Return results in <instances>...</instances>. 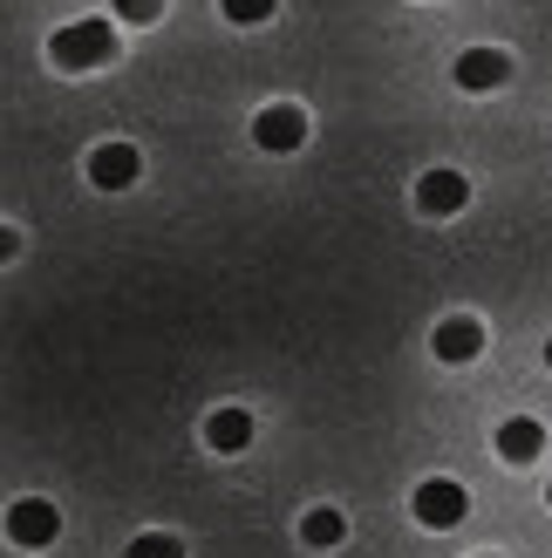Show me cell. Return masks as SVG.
Wrapping results in <instances>:
<instances>
[{
	"instance_id": "obj_15",
	"label": "cell",
	"mask_w": 552,
	"mask_h": 558,
	"mask_svg": "<svg viewBox=\"0 0 552 558\" xmlns=\"http://www.w3.org/2000/svg\"><path fill=\"white\" fill-rule=\"evenodd\" d=\"M545 361H552V341H545Z\"/></svg>"
},
{
	"instance_id": "obj_13",
	"label": "cell",
	"mask_w": 552,
	"mask_h": 558,
	"mask_svg": "<svg viewBox=\"0 0 552 558\" xmlns=\"http://www.w3.org/2000/svg\"><path fill=\"white\" fill-rule=\"evenodd\" d=\"M130 558H184V545H178L171 532H144V538L130 545Z\"/></svg>"
},
{
	"instance_id": "obj_2",
	"label": "cell",
	"mask_w": 552,
	"mask_h": 558,
	"mask_svg": "<svg viewBox=\"0 0 552 558\" xmlns=\"http://www.w3.org/2000/svg\"><path fill=\"white\" fill-rule=\"evenodd\" d=\"M464 511H471V497H464V484H451V477H430L417 490V518L430 524V532H451Z\"/></svg>"
},
{
	"instance_id": "obj_7",
	"label": "cell",
	"mask_w": 552,
	"mask_h": 558,
	"mask_svg": "<svg viewBox=\"0 0 552 558\" xmlns=\"http://www.w3.org/2000/svg\"><path fill=\"white\" fill-rule=\"evenodd\" d=\"M436 361H478L484 354V327L471 320V314H457V320H444V327H436Z\"/></svg>"
},
{
	"instance_id": "obj_8",
	"label": "cell",
	"mask_w": 552,
	"mask_h": 558,
	"mask_svg": "<svg viewBox=\"0 0 552 558\" xmlns=\"http://www.w3.org/2000/svg\"><path fill=\"white\" fill-rule=\"evenodd\" d=\"M505 75H512V62L499 48H464L457 54V82H464V89H499Z\"/></svg>"
},
{
	"instance_id": "obj_3",
	"label": "cell",
	"mask_w": 552,
	"mask_h": 558,
	"mask_svg": "<svg viewBox=\"0 0 552 558\" xmlns=\"http://www.w3.org/2000/svg\"><path fill=\"white\" fill-rule=\"evenodd\" d=\"M55 532H62V518H55V505H41V497H21V505L8 511V538L27 545V551L55 545Z\"/></svg>"
},
{
	"instance_id": "obj_11",
	"label": "cell",
	"mask_w": 552,
	"mask_h": 558,
	"mask_svg": "<svg viewBox=\"0 0 552 558\" xmlns=\"http://www.w3.org/2000/svg\"><path fill=\"white\" fill-rule=\"evenodd\" d=\"M300 538H308L314 551H327V545H341V538H348V518H341V511H308Z\"/></svg>"
},
{
	"instance_id": "obj_16",
	"label": "cell",
	"mask_w": 552,
	"mask_h": 558,
	"mask_svg": "<svg viewBox=\"0 0 552 558\" xmlns=\"http://www.w3.org/2000/svg\"><path fill=\"white\" fill-rule=\"evenodd\" d=\"M545 497H552V484H545Z\"/></svg>"
},
{
	"instance_id": "obj_4",
	"label": "cell",
	"mask_w": 552,
	"mask_h": 558,
	"mask_svg": "<svg viewBox=\"0 0 552 558\" xmlns=\"http://www.w3.org/2000/svg\"><path fill=\"white\" fill-rule=\"evenodd\" d=\"M253 144L260 150H300V144H308V117H300L293 102H273V109H260Z\"/></svg>"
},
{
	"instance_id": "obj_14",
	"label": "cell",
	"mask_w": 552,
	"mask_h": 558,
	"mask_svg": "<svg viewBox=\"0 0 552 558\" xmlns=\"http://www.w3.org/2000/svg\"><path fill=\"white\" fill-rule=\"evenodd\" d=\"M117 14L144 27V21H157V14H164V0H117Z\"/></svg>"
},
{
	"instance_id": "obj_1",
	"label": "cell",
	"mask_w": 552,
	"mask_h": 558,
	"mask_svg": "<svg viewBox=\"0 0 552 558\" xmlns=\"http://www.w3.org/2000/svg\"><path fill=\"white\" fill-rule=\"evenodd\" d=\"M48 54H55V69H103L109 54H117V27L109 21H75V27H62V35L48 41Z\"/></svg>"
},
{
	"instance_id": "obj_6",
	"label": "cell",
	"mask_w": 552,
	"mask_h": 558,
	"mask_svg": "<svg viewBox=\"0 0 552 558\" xmlns=\"http://www.w3.org/2000/svg\"><path fill=\"white\" fill-rule=\"evenodd\" d=\"M464 198H471V184H464L457 171H430V178L417 184V211H430V218L464 211Z\"/></svg>"
},
{
	"instance_id": "obj_12",
	"label": "cell",
	"mask_w": 552,
	"mask_h": 558,
	"mask_svg": "<svg viewBox=\"0 0 552 558\" xmlns=\"http://www.w3.org/2000/svg\"><path fill=\"white\" fill-rule=\"evenodd\" d=\"M218 8H226V21H239V27L273 21V0H218Z\"/></svg>"
},
{
	"instance_id": "obj_10",
	"label": "cell",
	"mask_w": 552,
	"mask_h": 558,
	"mask_svg": "<svg viewBox=\"0 0 552 558\" xmlns=\"http://www.w3.org/2000/svg\"><path fill=\"white\" fill-rule=\"evenodd\" d=\"M205 442L218 457H232V450H245V442H253V415L245 409H218L212 423H205Z\"/></svg>"
},
{
	"instance_id": "obj_9",
	"label": "cell",
	"mask_w": 552,
	"mask_h": 558,
	"mask_svg": "<svg viewBox=\"0 0 552 558\" xmlns=\"http://www.w3.org/2000/svg\"><path fill=\"white\" fill-rule=\"evenodd\" d=\"M539 450H545V429L532 423V415H512V423L499 429V457L505 463H532Z\"/></svg>"
},
{
	"instance_id": "obj_5",
	"label": "cell",
	"mask_w": 552,
	"mask_h": 558,
	"mask_svg": "<svg viewBox=\"0 0 552 558\" xmlns=\"http://www.w3.org/2000/svg\"><path fill=\"white\" fill-rule=\"evenodd\" d=\"M136 171H144V157H136L130 144H103V150L89 157V184H103V191L136 184Z\"/></svg>"
}]
</instances>
